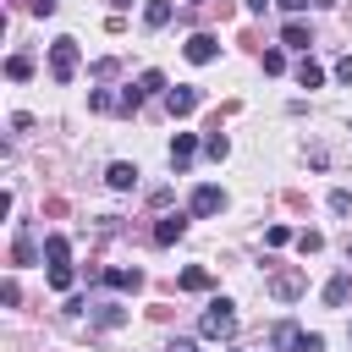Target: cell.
<instances>
[{"instance_id":"9a60e30c","label":"cell","mask_w":352,"mask_h":352,"mask_svg":"<svg viewBox=\"0 0 352 352\" xmlns=\"http://www.w3.org/2000/svg\"><path fill=\"white\" fill-rule=\"evenodd\" d=\"M143 22H148V28H165V22H170V0H148V6H143Z\"/></svg>"},{"instance_id":"7c38bea8","label":"cell","mask_w":352,"mask_h":352,"mask_svg":"<svg viewBox=\"0 0 352 352\" xmlns=\"http://www.w3.org/2000/svg\"><path fill=\"white\" fill-rule=\"evenodd\" d=\"M11 258H16V264H33V258H38V248H33V231H16V242H11Z\"/></svg>"},{"instance_id":"f546056e","label":"cell","mask_w":352,"mask_h":352,"mask_svg":"<svg viewBox=\"0 0 352 352\" xmlns=\"http://www.w3.org/2000/svg\"><path fill=\"white\" fill-rule=\"evenodd\" d=\"M264 6H270V0H248V11H253V16H258V11H264Z\"/></svg>"},{"instance_id":"f1b7e54d","label":"cell","mask_w":352,"mask_h":352,"mask_svg":"<svg viewBox=\"0 0 352 352\" xmlns=\"http://www.w3.org/2000/svg\"><path fill=\"white\" fill-rule=\"evenodd\" d=\"M165 352H198V346H192V341H182V336H176V341H170V346H165Z\"/></svg>"},{"instance_id":"6da1fadb","label":"cell","mask_w":352,"mask_h":352,"mask_svg":"<svg viewBox=\"0 0 352 352\" xmlns=\"http://www.w3.org/2000/svg\"><path fill=\"white\" fill-rule=\"evenodd\" d=\"M50 77L55 82H72L77 77V38H55L50 44Z\"/></svg>"},{"instance_id":"5bb4252c","label":"cell","mask_w":352,"mask_h":352,"mask_svg":"<svg viewBox=\"0 0 352 352\" xmlns=\"http://www.w3.org/2000/svg\"><path fill=\"white\" fill-rule=\"evenodd\" d=\"M275 346H280V352H297V346H302V330H297L292 319H286V324H275Z\"/></svg>"},{"instance_id":"cb8c5ba5","label":"cell","mask_w":352,"mask_h":352,"mask_svg":"<svg viewBox=\"0 0 352 352\" xmlns=\"http://www.w3.org/2000/svg\"><path fill=\"white\" fill-rule=\"evenodd\" d=\"M50 286L66 292V286H72V270H66V264H50Z\"/></svg>"},{"instance_id":"7402d4cb","label":"cell","mask_w":352,"mask_h":352,"mask_svg":"<svg viewBox=\"0 0 352 352\" xmlns=\"http://www.w3.org/2000/svg\"><path fill=\"white\" fill-rule=\"evenodd\" d=\"M286 242H292V226H270L264 231V248H286Z\"/></svg>"},{"instance_id":"277c9868","label":"cell","mask_w":352,"mask_h":352,"mask_svg":"<svg viewBox=\"0 0 352 352\" xmlns=\"http://www.w3.org/2000/svg\"><path fill=\"white\" fill-rule=\"evenodd\" d=\"M165 104H170V116H192V110L204 104V94H198L192 82H182V88H170V94H165Z\"/></svg>"},{"instance_id":"52a82bcc","label":"cell","mask_w":352,"mask_h":352,"mask_svg":"<svg viewBox=\"0 0 352 352\" xmlns=\"http://www.w3.org/2000/svg\"><path fill=\"white\" fill-rule=\"evenodd\" d=\"M182 231H187V220H182V214H165V220L154 226V242L170 248V242H182Z\"/></svg>"},{"instance_id":"4316f807","label":"cell","mask_w":352,"mask_h":352,"mask_svg":"<svg viewBox=\"0 0 352 352\" xmlns=\"http://www.w3.org/2000/svg\"><path fill=\"white\" fill-rule=\"evenodd\" d=\"M55 6H60V0H33V16H50Z\"/></svg>"},{"instance_id":"ba28073f","label":"cell","mask_w":352,"mask_h":352,"mask_svg":"<svg viewBox=\"0 0 352 352\" xmlns=\"http://www.w3.org/2000/svg\"><path fill=\"white\" fill-rule=\"evenodd\" d=\"M104 182H110V187H116V192H126V187H132V182H138V165H126V160H116V165H110V170H104Z\"/></svg>"},{"instance_id":"8fae6325","label":"cell","mask_w":352,"mask_h":352,"mask_svg":"<svg viewBox=\"0 0 352 352\" xmlns=\"http://www.w3.org/2000/svg\"><path fill=\"white\" fill-rule=\"evenodd\" d=\"M346 297H352V275H336V280H324V302H330V308H341Z\"/></svg>"},{"instance_id":"4dcf8cb0","label":"cell","mask_w":352,"mask_h":352,"mask_svg":"<svg viewBox=\"0 0 352 352\" xmlns=\"http://www.w3.org/2000/svg\"><path fill=\"white\" fill-rule=\"evenodd\" d=\"M346 341H352V330H346Z\"/></svg>"},{"instance_id":"44dd1931","label":"cell","mask_w":352,"mask_h":352,"mask_svg":"<svg viewBox=\"0 0 352 352\" xmlns=\"http://www.w3.org/2000/svg\"><path fill=\"white\" fill-rule=\"evenodd\" d=\"M204 148H209V160H226V154H231V143H226L220 132H209V138H204Z\"/></svg>"},{"instance_id":"484cf974","label":"cell","mask_w":352,"mask_h":352,"mask_svg":"<svg viewBox=\"0 0 352 352\" xmlns=\"http://www.w3.org/2000/svg\"><path fill=\"white\" fill-rule=\"evenodd\" d=\"M336 77H341V82L352 88V55H341V60H336Z\"/></svg>"},{"instance_id":"4fadbf2b","label":"cell","mask_w":352,"mask_h":352,"mask_svg":"<svg viewBox=\"0 0 352 352\" xmlns=\"http://www.w3.org/2000/svg\"><path fill=\"white\" fill-rule=\"evenodd\" d=\"M176 286H182V292H209V286H214V275H209V270H182V280H176Z\"/></svg>"},{"instance_id":"30bf717a","label":"cell","mask_w":352,"mask_h":352,"mask_svg":"<svg viewBox=\"0 0 352 352\" xmlns=\"http://www.w3.org/2000/svg\"><path fill=\"white\" fill-rule=\"evenodd\" d=\"M270 292H275L280 302H292V297L302 292V275H297V270H292V275H275V280H270Z\"/></svg>"},{"instance_id":"e0dca14e","label":"cell","mask_w":352,"mask_h":352,"mask_svg":"<svg viewBox=\"0 0 352 352\" xmlns=\"http://www.w3.org/2000/svg\"><path fill=\"white\" fill-rule=\"evenodd\" d=\"M121 319H126V308H116V302H99V308H94V324H104V330L121 324Z\"/></svg>"},{"instance_id":"2e32d148","label":"cell","mask_w":352,"mask_h":352,"mask_svg":"<svg viewBox=\"0 0 352 352\" xmlns=\"http://www.w3.org/2000/svg\"><path fill=\"white\" fill-rule=\"evenodd\" d=\"M66 253H72V248H66V236H60V231H55V236H44V258H50V264H66Z\"/></svg>"},{"instance_id":"ffe728a7","label":"cell","mask_w":352,"mask_h":352,"mask_svg":"<svg viewBox=\"0 0 352 352\" xmlns=\"http://www.w3.org/2000/svg\"><path fill=\"white\" fill-rule=\"evenodd\" d=\"M297 82H302V88H319V82H324V72H319L314 60H302V66H297Z\"/></svg>"},{"instance_id":"7a4b0ae2","label":"cell","mask_w":352,"mask_h":352,"mask_svg":"<svg viewBox=\"0 0 352 352\" xmlns=\"http://www.w3.org/2000/svg\"><path fill=\"white\" fill-rule=\"evenodd\" d=\"M198 330H204L209 341H220V336H231V330H236V314H231V302H209V314L198 319Z\"/></svg>"},{"instance_id":"3957f363","label":"cell","mask_w":352,"mask_h":352,"mask_svg":"<svg viewBox=\"0 0 352 352\" xmlns=\"http://www.w3.org/2000/svg\"><path fill=\"white\" fill-rule=\"evenodd\" d=\"M214 55H220V38H214V33H192V38H187V60H192V66H209Z\"/></svg>"},{"instance_id":"d6986e66","label":"cell","mask_w":352,"mask_h":352,"mask_svg":"<svg viewBox=\"0 0 352 352\" xmlns=\"http://www.w3.org/2000/svg\"><path fill=\"white\" fill-rule=\"evenodd\" d=\"M6 77H11V82L33 77V60H28V55H11V60H6Z\"/></svg>"},{"instance_id":"83f0119b","label":"cell","mask_w":352,"mask_h":352,"mask_svg":"<svg viewBox=\"0 0 352 352\" xmlns=\"http://www.w3.org/2000/svg\"><path fill=\"white\" fill-rule=\"evenodd\" d=\"M275 6H280V11H292V16H297V11H308V0H275Z\"/></svg>"},{"instance_id":"8992f818","label":"cell","mask_w":352,"mask_h":352,"mask_svg":"<svg viewBox=\"0 0 352 352\" xmlns=\"http://www.w3.org/2000/svg\"><path fill=\"white\" fill-rule=\"evenodd\" d=\"M104 286H116V292H138V286H143V270L116 264V270H104Z\"/></svg>"},{"instance_id":"603a6c76","label":"cell","mask_w":352,"mask_h":352,"mask_svg":"<svg viewBox=\"0 0 352 352\" xmlns=\"http://www.w3.org/2000/svg\"><path fill=\"white\" fill-rule=\"evenodd\" d=\"M138 88H143V94H160V88H165V72H143Z\"/></svg>"},{"instance_id":"d4e9b609","label":"cell","mask_w":352,"mask_h":352,"mask_svg":"<svg viewBox=\"0 0 352 352\" xmlns=\"http://www.w3.org/2000/svg\"><path fill=\"white\" fill-rule=\"evenodd\" d=\"M297 248H302V253H319V248H324V236H319V231H302V236H297Z\"/></svg>"},{"instance_id":"ac0fdd59","label":"cell","mask_w":352,"mask_h":352,"mask_svg":"<svg viewBox=\"0 0 352 352\" xmlns=\"http://www.w3.org/2000/svg\"><path fill=\"white\" fill-rule=\"evenodd\" d=\"M280 44H292V50H308V28H302V22H286Z\"/></svg>"},{"instance_id":"9c48e42d","label":"cell","mask_w":352,"mask_h":352,"mask_svg":"<svg viewBox=\"0 0 352 352\" xmlns=\"http://www.w3.org/2000/svg\"><path fill=\"white\" fill-rule=\"evenodd\" d=\"M192 154H198V138H192V132H176V143H170V165H187Z\"/></svg>"},{"instance_id":"5b68a950","label":"cell","mask_w":352,"mask_h":352,"mask_svg":"<svg viewBox=\"0 0 352 352\" xmlns=\"http://www.w3.org/2000/svg\"><path fill=\"white\" fill-rule=\"evenodd\" d=\"M220 204H226V192H220V187H209V182H204V187H192V198H187V209H192V214H220Z\"/></svg>"}]
</instances>
